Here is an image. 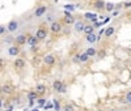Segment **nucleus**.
<instances>
[{
	"label": "nucleus",
	"mask_w": 131,
	"mask_h": 111,
	"mask_svg": "<svg viewBox=\"0 0 131 111\" xmlns=\"http://www.w3.org/2000/svg\"><path fill=\"white\" fill-rule=\"evenodd\" d=\"M18 26H20V24H18V21L16 20V18H12L8 24H7V29H8V31L9 33H15L17 29H18Z\"/></svg>",
	"instance_id": "1"
},
{
	"label": "nucleus",
	"mask_w": 131,
	"mask_h": 111,
	"mask_svg": "<svg viewBox=\"0 0 131 111\" xmlns=\"http://www.w3.org/2000/svg\"><path fill=\"white\" fill-rule=\"evenodd\" d=\"M36 37H37L39 41H43L45 38H47V29H46L45 26H39V28L37 29Z\"/></svg>",
	"instance_id": "2"
},
{
	"label": "nucleus",
	"mask_w": 131,
	"mask_h": 111,
	"mask_svg": "<svg viewBox=\"0 0 131 111\" xmlns=\"http://www.w3.org/2000/svg\"><path fill=\"white\" fill-rule=\"evenodd\" d=\"M46 10H47V7L46 5H43V4H41V5H38L36 9H34V12H33V15H34V17H42L43 15L46 13Z\"/></svg>",
	"instance_id": "3"
},
{
	"label": "nucleus",
	"mask_w": 131,
	"mask_h": 111,
	"mask_svg": "<svg viewBox=\"0 0 131 111\" xmlns=\"http://www.w3.org/2000/svg\"><path fill=\"white\" fill-rule=\"evenodd\" d=\"M50 31L54 33V34H59V33L62 31V24L58 21H52L50 24Z\"/></svg>",
	"instance_id": "4"
},
{
	"label": "nucleus",
	"mask_w": 131,
	"mask_h": 111,
	"mask_svg": "<svg viewBox=\"0 0 131 111\" xmlns=\"http://www.w3.org/2000/svg\"><path fill=\"white\" fill-rule=\"evenodd\" d=\"M63 22L66 25H72L76 22V18L70 13V12H64V17H63Z\"/></svg>",
	"instance_id": "5"
},
{
	"label": "nucleus",
	"mask_w": 131,
	"mask_h": 111,
	"mask_svg": "<svg viewBox=\"0 0 131 111\" xmlns=\"http://www.w3.org/2000/svg\"><path fill=\"white\" fill-rule=\"evenodd\" d=\"M63 85H64V82H63L60 79L54 80V82H52V90H54V92H57V93H59V92L62 90Z\"/></svg>",
	"instance_id": "6"
},
{
	"label": "nucleus",
	"mask_w": 131,
	"mask_h": 111,
	"mask_svg": "<svg viewBox=\"0 0 131 111\" xmlns=\"http://www.w3.org/2000/svg\"><path fill=\"white\" fill-rule=\"evenodd\" d=\"M13 67H15L16 69H18V71L24 69V67H25V60H24L23 58H17V59H15V61H13Z\"/></svg>",
	"instance_id": "7"
},
{
	"label": "nucleus",
	"mask_w": 131,
	"mask_h": 111,
	"mask_svg": "<svg viewBox=\"0 0 131 111\" xmlns=\"http://www.w3.org/2000/svg\"><path fill=\"white\" fill-rule=\"evenodd\" d=\"M15 42L17 43V46H23V44L28 43V37L25 34H18L16 38H15Z\"/></svg>",
	"instance_id": "8"
},
{
	"label": "nucleus",
	"mask_w": 131,
	"mask_h": 111,
	"mask_svg": "<svg viewBox=\"0 0 131 111\" xmlns=\"http://www.w3.org/2000/svg\"><path fill=\"white\" fill-rule=\"evenodd\" d=\"M84 29H85V24H84L81 20L76 21L75 24H73V30H75L76 33H81V31H84Z\"/></svg>",
	"instance_id": "9"
},
{
	"label": "nucleus",
	"mask_w": 131,
	"mask_h": 111,
	"mask_svg": "<svg viewBox=\"0 0 131 111\" xmlns=\"http://www.w3.org/2000/svg\"><path fill=\"white\" fill-rule=\"evenodd\" d=\"M20 47L18 46H9L8 47V55L9 56H17V55L20 54Z\"/></svg>",
	"instance_id": "10"
},
{
	"label": "nucleus",
	"mask_w": 131,
	"mask_h": 111,
	"mask_svg": "<svg viewBox=\"0 0 131 111\" xmlns=\"http://www.w3.org/2000/svg\"><path fill=\"white\" fill-rule=\"evenodd\" d=\"M55 61H57V58L54 56V55H46V56L43 58V63L46 65H52V64H55Z\"/></svg>",
	"instance_id": "11"
},
{
	"label": "nucleus",
	"mask_w": 131,
	"mask_h": 111,
	"mask_svg": "<svg viewBox=\"0 0 131 111\" xmlns=\"http://www.w3.org/2000/svg\"><path fill=\"white\" fill-rule=\"evenodd\" d=\"M39 42V39L36 37V35H30L28 37V46L33 47V46H37V43Z\"/></svg>",
	"instance_id": "12"
},
{
	"label": "nucleus",
	"mask_w": 131,
	"mask_h": 111,
	"mask_svg": "<svg viewBox=\"0 0 131 111\" xmlns=\"http://www.w3.org/2000/svg\"><path fill=\"white\" fill-rule=\"evenodd\" d=\"M85 41L86 42H88V43H94V42H97L98 41V35H96L94 34V33H92V34H88V35H86L85 37Z\"/></svg>",
	"instance_id": "13"
},
{
	"label": "nucleus",
	"mask_w": 131,
	"mask_h": 111,
	"mask_svg": "<svg viewBox=\"0 0 131 111\" xmlns=\"http://www.w3.org/2000/svg\"><path fill=\"white\" fill-rule=\"evenodd\" d=\"M38 98H39V94L36 90H31V92L28 93V99H29V101H37Z\"/></svg>",
	"instance_id": "14"
},
{
	"label": "nucleus",
	"mask_w": 131,
	"mask_h": 111,
	"mask_svg": "<svg viewBox=\"0 0 131 111\" xmlns=\"http://www.w3.org/2000/svg\"><path fill=\"white\" fill-rule=\"evenodd\" d=\"M36 92H37L39 95L45 94V92H46V85H43V84H38V85L36 86Z\"/></svg>",
	"instance_id": "15"
},
{
	"label": "nucleus",
	"mask_w": 131,
	"mask_h": 111,
	"mask_svg": "<svg viewBox=\"0 0 131 111\" xmlns=\"http://www.w3.org/2000/svg\"><path fill=\"white\" fill-rule=\"evenodd\" d=\"M114 33H115V28H114V26H109V28H106V30H105V37H106V38H110Z\"/></svg>",
	"instance_id": "16"
},
{
	"label": "nucleus",
	"mask_w": 131,
	"mask_h": 111,
	"mask_svg": "<svg viewBox=\"0 0 131 111\" xmlns=\"http://www.w3.org/2000/svg\"><path fill=\"white\" fill-rule=\"evenodd\" d=\"M105 5H106V3L102 2V0H96L94 2V8L96 9H105Z\"/></svg>",
	"instance_id": "17"
},
{
	"label": "nucleus",
	"mask_w": 131,
	"mask_h": 111,
	"mask_svg": "<svg viewBox=\"0 0 131 111\" xmlns=\"http://www.w3.org/2000/svg\"><path fill=\"white\" fill-rule=\"evenodd\" d=\"M12 90H13V88L10 86V85H3L2 86V92L4 94H10V93H12Z\"/></svg>",
	"instance_id": "18"
},
{
	"label": "nucleus",
	"mask_w": 131,
	"mask_h": 111,
	"mask_svg": "<svg viewBox=\"0 0 131 111\" xmlns=\"http://www.w3.org/2000/svg\"><path fill=\"white\" fill-rule=\"evenodd\" d=\"M115 8H117V5L114 3H106V5H105V10H106V12H109V13L113 12Z\"/></svg>",
	"instance_id": "19"
},
{
	"label": "nucleus",
	"mask_w": 131,
	"mask_h": 111,
	"mask_svg": "<svg viewBox=\"0 0 131 111\" xmlns=\"http://www.w3.org/2000/svg\"><path fill=\"white\" fill-rule=\"evenodd\" d=\"M85 52L88 54V56H89V58L96 56V54H97V51H96V48H94V47H88V48L85 50Z\"/></svg>",
	"instance_id": "20"
},
{
	"label": "nucleus",
	"mask_w": 131,
	"mask_h": 111,
	"mask_svg": "<svg viewBox=\"0 0 131 111\" xmlns=\"http://www.w3.org/2000/svg\"><path fill=\"white\" fill-rule=\"evenodd\" d=\"M83 33H85L86 35L92 34V33H94V26H93V25H85V29H84Z\"/></svg>",
	"instance_id": "21"
},
{
	"label": "nucleus",
	"mask_w": 131,
	"mask_h": 111,
	"mask_svg": "<svg viewBox=\"0 0 131 111\" xmlns=\"http://www.w3.org/2000/svg\"><path fill=\"white\" fill-rule=\"evenodd\" d=\"M91 58L88 56V54H86V52H83V54H80V61L81 63H86V61H88Z\"/></svg>",
	"instance_id": "22"
},
{
	"label": "nucleus",
	"mask_w": 131,
	"mask_h": 111,
	"mask_svg": "<svg viewBox=\"0 0 131 111\" xmlns=\"http://www.w3.org/2000/svg\"><path fill=\"white\" fill-rule=\"evenodd\" d=\"M52 103H54V110H55V111H60V110H62V107H60V102L58 101V99H54Z\"/></svg>",
	"instance_id": "23"
},
{
	"label": "nucleus",
	"mask_w": 131,
	"mask_h": 111,
	"mask_svg": "<svg viewBox=\"0 0 131 111\" xmlns=\"http://www.w3.org/2000/svg\"><path fill=\"white\" fill-rule=\"evenodd\" d=\"M37 103H38L39 107H45L46 106V99L45 98H38L37 99Z\"/></svg>",
	"instance_id": "24"
},
{
	"label": "nucleus",
	"mask_w": 131,
	"mask_h": 111,
	"mask_svg": "<svg viewBox=\"0 0 131 111\" xmlns=\"http://www.w3.org/2000/svg\"><path fill=\"white\" fill-rule=\"evenodd\" d=\"M62 110H63V111H75L73 107H72V105H70V103H66V105L62 107Z\"/></svg>",
	"instance_id": "25"
},
{
	"label": "nucleus",
	"mask_w": 131,
	"mask_h": 111,
	"mask_svg": "<svg viewBox=\"0 0 131 111\" xmlns=\"http://www.w3.org/2000/svg\"><path fill=\"white\" fill-rule=\"evenodd\" d=\"M64 9H66V10H70V12H73L76 8H75V5H72V4H66V5H64Z\"/></svg>",
	"instance_id": "26"
},
{
	"label": "nucleus",
	"mask_w": 131,
	"mask_h": 111,
	"mask_svg": "<svg viewBox=\"0 0 131 111\" xmlns=\"http://www.w3.org/2000/svg\"><path fill=\"white\" fill-rule=\"evenodd\" d=\"M72 59H73V63H81L80 61V54H76Z\"/></svg>",
	"instance_id": "27"
},
{
	"label": "nucleus",
	"mask_w": 131,
	"mask_h": 111,
	"mask_svg": "<svg viewBox=\"0 0 131 111\" xmlns=\"http://www.w3.org/2000/svg\"><path fill=\"white\" fill-rule=\"evenodd\" d=\"M5 31H8L7 26H4V25H0V34L4 35V33H5Z\"/></svg>",
	"instance_id": "28"
},
{
	"label": "nucleus",
	"mask_w": 131,
	"mask_h": 111,
	"mask_svg": "<svg viewBox=\"0 0 131 111\" xmlns=\"http://www.w3.org/2000/svg\"><path fill=\"white\" fill-rule=\"evenodd\" d=\"M84 17H85L86 20H92L93 17H96V15H93V13H89V12H88V13H85V15H84Z\"/></svg>",
	"instance_id": "29"
},
{
	"label": "nucleus",
	"mask_w": 131,
	"mask_h": 111,
	"mask_svg": "<svg viewBox=\"0 0 131 111\" xmlns=\"http://www.w3.org/2000/svg\"><path fill=\"white\" fill-rule=\"evenodd\" d=\"M126 102H127V103H131V92H128V93L126 94Z\"/></svg>",
	"instance_id": "30"
},
{
	"label": "nucleus",
	"mask_w": 131,
	"mask_h": 111,
	"mask_svg": "<svg viewBox=\"0 0 131 111\" xmlns=\"http://www.w3.org/2000/svg\"><path fill=\"white\" fill-rule=\"evenodd\" d=\"M45 110H47V108H54V103L52 102H49V103H46V106L43 107Z\"/></svg>",
	"instance_id": "31"
},
{
	"label": "nucleus",
	"mask_w": 131,
	"mask_h": 111,
	"mask_svg": "<svg viewBox=\"0 0 131 111\" xmlns=\"http://www.w3.org/2000/svg\"><path fill=\"white\" fill-rule=\"evenodd\" d=\"M15 41V38L13 37H7V39H4V42L5 43H10V42H13Z\"/></svg>",
	"instance_id": "32"
},
{
	"label": "nucleus",
	"mask_w": 131,
	"mask_h": 111,
	"mask_svg": "<svg viewBox=\"0 0 131 111\" xmlns=\"http://www.w3.org/2000/svg\"><path fill=\"white\" fill-rule=\"evenodd\" d=\"M67 92V85H63V88H62V90L59 92V93H66Z\"/></svg>",
	"instance_id": "33"
},
{
	"label": "nucleus",
	"mask_w": 131,
	"mask_h": 111,
	"mask_svg": "<svg viewBox=\"0 0 131 111\" xmlns=\"http://www.w3.org/2000/svg\"><path fill=\"white\" fill-rule=\"evenodd\" d=\"M123 7H125V8H131V3H125Z\"/></svg>",
	"instance_id": "34"
},
{
	"label": "nucleus",
	"mask_w": 131,
	"mask_h": 111,
	"mask_svg": "<svg viewBox=\"0 0 131 111\" xmlns=\"http://www.w3.org/2000/svg\"><path fill=\"white\" fill-rule=\"evenodd\" d=\"M30 111H39V110H38V107H36V108H31Z\"/></svg>",
	"instance_id": "35"
},
{
	"label": "nucleus",
	"mask_w": 131,
	"mask_h": 111,
	"mask_svg": "<svg viewBox=\"0 0 131 111\" xmlns=\"http://www.w3.org/2000/svg\"><path fill=\"white\" fill-rule=\"evenodd\" d=\"M5 111H12V107H9L8 110H5Z\"/></svg>",
	"instance_id": "36"
},
{
	"label": "nucleus",
	"mask_w": 131,
	"mask_h": 111,
	"mask_svg": "<svg viewBox=\"0 0 131 111\" xmlns=\"http://www.w3.org/2000/svg\"><path fill=\"white\" fill-rule=\"evenodd\" d=\"M24 111H30V110H28V108H25V110H24Z\"/></svg>",
	"instance_id": "37"
},
{
	"label": "nucleus",
	"mask_w": 131,
	"mask_h": 111,
	"mask_svg": "<svg viewBox=\"0 0 131 111\" xmlns=\"http://www.w3.org/2000/svg\"><path fill=\"white\" fill-rule=\"evenodd\" d=\"M98 111H102V110H98Z\"/></svg>",
	"instance_id": "38"
}]
</instances>
